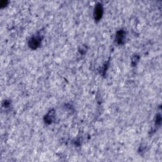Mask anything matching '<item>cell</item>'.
<instances>
[{
  "label": "cell",
  "instance_id": "1",
  "mask_svg": "<svg viewBox=\"0 0 162 162\" xmlns=\"http://www.w3.org/2000/svg\"><path fill=\"white\" fill-rule=\"evenodd\" d=\"M42 36L40 34H36L30 38L29 41V46L32 49H35L37 48L41 43Z\"/></svg>",
  "mask_w": 162,
  "mask_h": 162
},
{
  "label": "cell",
  "instance_id": "2",
  "mask_svg": "<svg viewBox=\"0 0 162 162\" xmlns=\"http://www.w3.org/2000/svg\"><path fill=\"white\" fill-rule=\"evenodd\" d=\"M103 13V8L101 4H98L96 6L94 11V16L96 21H99L102 17Z\"/></svg>",
  "mask_w": 162,
  "mask_h": 162
},
{
  "label": "cell",
  "instance_id": "3",
  "mask_svg": "<svg viewBox=\"0 0 162 162\" xmlns=\"http://www.w3.org/2000/svg\"><path fill=\"white\" fill-rule=\"evenodd\" d=\"M125 38V32L123 30H120L117 32L116 36V40L119 44H122L124 42Z\"/></svg>",
  "mask_w": 162,
  "mask_h": 162
},
{
  "label": "cell",
  "instance_id": "4",
  "mask_svg": "<svg viewBox=\"0 0 162 162\" xmlns=\"http://www.w3.org/2000/svg\"><path fill=\"white\" fill-rule=\"evenodd\" d=\"M139 56H135L132 58V63L133 65H135L136 64L138 63V61H139Z\"/></svg>",
  "mask_w": 162,
  "mask_h": 162
}]
</instances>
